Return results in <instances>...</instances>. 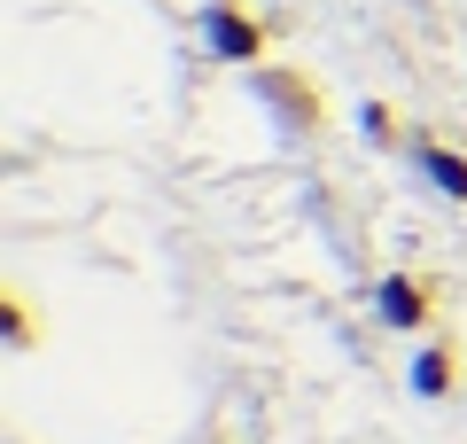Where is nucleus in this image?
<instances>
[{"label":"nucleus","instance_id":"f03ea898","mask_svg":"<svg viewBox=\"0 0 467 444\" xmlns=\"http://www.w3.org/2000/svg\"><path fill=\"white\" fill-rule=\"evenodd\" d=\"M374 320H382V328H420V320H429V289H420L413 273H382L374 280Z\"/></svg>","mask_w":467,"mask_h":444},{"label":"nucleus","instance_id":"423d86ee","mask_svg":"<svg viewBox=\"0 0 467 444\" xmlns=\"http://www.w3.org/2000/svg\"><path fill=\"white\" fill-rule=\"evenodd\" d=\"M358 125H367V141H398V132H389V110H382V101H367V110H358Z\"/></svg>","mask_w":467,"mask_h":444},{"label":"nucleus","instance_id":"f257e3e1","mask_svg":"<svg viewBox=\"0 0 467 444\" xmlns=\"http://www.w3.org/2000/svg\"><path fill=\"white\" fill-rule=\"evenodd\" d=\"M202 48H211V63H250L257 70L265 32H257V16L242 0H202Z\"/></svg>","mask_w":467,"mask_h":444},{"label":"nucleus","instance_id":"39448f33","mask_svg":"<svg viewBox=\"0 0 467 444\" xmlns=\"http://www.w3.org/2000/svg\"><path fill=\"white\" fill-rule=\"evenodd\" d=\"M413 390H420V397H444V390H451V351H444V344L413 359Z\"/></svg>","mask_w":467,"mask_h":444},{"label":"nucleus","instance_id":"7ed1b4c3","mask_svg":"<svg viewBox=\"0 0 467 444\" xmlns=\"http://www.w3.org/2000/svg\"><path fill=\"white\" fill-rule=\"evenodd\" d=\"M250 79H257V94H265L273 110H281L288 125H296V132H312V125H319V94H304V86L288 79V70H250Z\"/></svg>","mask_w":467,"mask_h":444},{"label":"nucleus","instance_id":"20e7f679","mask_svg":"<svg viewBox=\"0 0 467 444\" xmlns=\"http://www.w3.org/2000/svg\"><path fill=\"white\" fill-rule=\"evenodd\" d=\"M413 156H420V172H429V187H436L444 203H467V156H460V148H444V141H420Z\"/></svg>","mask_w":467,"mask_h":444}]
</instances>
